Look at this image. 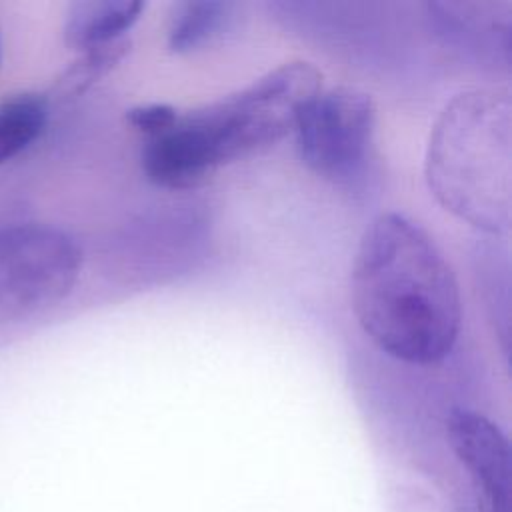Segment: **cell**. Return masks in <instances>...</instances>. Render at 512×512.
<instances>
[{
  "label": "cell",
  "instance_id": "5",
  "mask_svg": "<svg viewBox=\"0 0 512 512\" xmlns=\"http://www.w3.org/2000/svg\"><path fill=\"white\" fill-rule=\"evenodd\" d=\"M376 108L372 98L348 86L320 90L294 128L300 160L324 178L350 176L372 144Z\"/></svg>",
  "mask_w": 512,
  "mask_h": 512
},
{
  "label": "cell",
  "instance_id": "4",
  "mask_svg": "<svg viewBox=\"0 0 512 512\" xmlns=\"http://www.w3.org/2000/svg\"><path fill=\"white\" fill-rule=\"evenodd\" d=\"M82 268V250L64 230L24 222L0 226V322L64 300Z\"/></svg>",
  "mask_w": 512,
  "mask_h": 512
},
{
  "label": "cell",
  "instance_id": "9",
  "mask_svg": "<svg viewBox=\"0 0 512 512\" xmlns=\"http://www.w3.org/2000/svg\"><path fill=\"white\" fill-rule=\"evenodd\" d=\"M230 4L214 0H188L172 8L168 46L172 52H192L204 46L228 18Z\"/></svg>",
  "mask_w": 512,
  "mask_h": 512
},
{
  "label": "cell",
  "instance_id": "7",
  "mask_svg": "<svg viewBox=\"0 0 512 512\" xmlns=\"http://www.w3.org/2000/svg\"><path fill=\"white\" fill-rule=\"evenodd\" d=\"M142 2L132 0H80L68 6L64 40L82 52L124 38V32L140 18Z\"/></svg>",
  "mask_w": 512,
  "mask_h": 512
},
{
  "label": "cell",
  "instance_id": "3",
  "mask_svg": "<svg viewBox=\"0 0 512 512\" xmlns=\"http://www.w3.org/2000/svg\"><path fill=\"white\" fill-rule=\"evenodd\" d=\"M322 90V74L308 62H286L222 100L178 116L206 166L260 152L288 132Z\"/></svg>",
  "mask_w": 512,
  "mask_h": 512
},
{
  "label": "cell",
  "instance_id": "10",
  "mask_svg": "<svg viewBox=\"0 0 512 512\" xmlns=\"http://www.w3.org/2000/svg\"><path fill=\"white\" fill-rule=\"evenodd\" d=\"M130 50V40L120 38L102 46L82 50L80 56L64 70L56 82L58 98H76L86 92L94 82L106 76Z\"/></svg>",
  "mask_w": 512,
  "mask_h": 512
},
{
  "label": "cell",
  "instance_id": "6",
  "mask_svg": "<svg viewBox=\"0 0 512 512\" xmlns=\"http://www.w3.org/2000/svg\"><path fill=\"white\" fill-rule=\"evenodd\" d=\"M448 442L468 472L478 512H510V446L484 414L454 410L446 422Z\"/></svg>",
  "mask_w": 512,
  "mask_h": 512
},
{
  "label": "cell",
  "instance_id": "1",
  "mask_svg": "<svg viewBox=\"0 0 512 512\" xmlns=\"http://www.w3.org/2000/svg\"><path fill=\"white\" fill-rule=\"evenodd\" d=\"M350 298L364 334L396 360L436 364L458 340L462 302L454 270L434 238L398 212L364 230Z\"/></svg>",
  "mask_w": 512,
  "mask_h": 512
},
{
  "label": "cell",
  "instance_id": "2",
  "mask_svg": "<svg viewBox=\"0 0 512 512\" xmlns=\"http://www.w3.org/2000/svg\"><path fill=\"white\" fill-rule=\"evenodd\" d=\"M510 112L508 92L458 94L436 120L426 152L436 200L490 234L510 226Z\"/></svg>",
  "mask_w": 512,
  "mask_h": 512
},
{
  "label": "cell",
  "instance_id": "11",
  "mask_svg": "<svg viewBox=\"0 0 512 512\" xmlns=\"http://www.w3.org/2000/svg\"><path fill=\"white\" fill-rule=\"evenodd\" d=\"M178 118V110L170 104H140L128 110L126 120L134 130L152 138L166 132Z\"/></svg>",
  "mask_w": 512,
  "mask_h": 512
},
{
  "label": "cell",
  "instance_id": "8",
  "mask_svg": "<svg viewBox=\"0 0 512 512\" xmlns=\"http://www.w3.org/2000/svg\"><path fill=\"white\" fill-rule=\"evenodd\" d=\"M48 98L22 92L0 102V166L26 150L44 130Z\"/></svg>",
  "mask_w": 512,
  "mask_h": 512
}]
</instances>
